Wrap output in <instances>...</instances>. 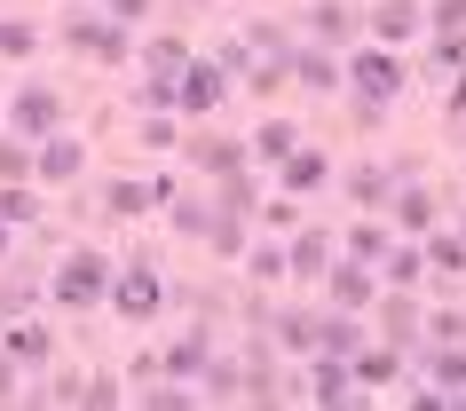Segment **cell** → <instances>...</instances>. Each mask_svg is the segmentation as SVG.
Wrapping results in <instances>:
<instances>
[{"label":"cell","instance_id":"obj_18","mask_svg":"<svg viewBox=\"0 0 466 411\" xmlns=\"http://www.w3.org/2000/svg\"><path fill=\"white\" fill-rule=\"evenodd\" d=\"M111 8H119V16H143V8H150V0H111Z\"/></svg>","mask_w":466,"mask_h":411},{"label":"cell","instance_id":"obj_7","mask_svg":"<svg viewBox=\"0 0 466 411\" xmlns=\"http://www.w3.org/2000/svg\"><path fill=\"white\" fill-rule=\"evenodd\" d=\"M285 182H293V190L324 182V159H317V150H293V159H285Z\"/></svg>","mask_w":466,"mask_h":411},{"label":"cell","instance_id":"obj_11","mask_svg":"<svg viewBox=\"0 0 466 411\" xmlns=\"http://www.w3.org/2000/svg\"><path fill=\"white\" fill-rule=\"evenodd\" d=\"M182 64H190V56H182V40H158V48H150V72H158V79H174Z\"/></svg>","mask_w":466,"mask_h":411},{"label":"cell","instance_id":"obj_15","mask_svg":"<svg viewBox=\"0 0 466 411\" xmlns=\"http://www.w3.org/2000/svg\"><path fill=\"white\" fill-rule=\"evenodd\" d=\"M293 72H300V79H309V87H332V64H324V56H300Z\"/></svg>","mask_w":466,"mask_h":411},{"label":"cell","instance_id":"obj_1","mask_svg":"<svg viewBox=\"0 0 466 411\" xmlns=\"http://www.w3.org/2000/svg\"><path fill=\"white\" fill-rule=\"evenodd\" d=\"M56 301H72V309L103 301V253H72V262L56 269Z\"/></svg>","mask_w":466,"mask_h":411},{"label":"cell","instance_id":"obj_2","mask_svg":"<svg viewBox=\"0 0 466 411\" xmlns=\"http://www.w3.org/2000/svg\"><path fill=\"white\" fill-rule=\"evenodd\" d=\"M79 56H96V64H119L127 56V32L111 25V16H72V32H64Z\"/></svg>","mask_w":466,"mask_h":411},{"label":"cell","instance_id":"obj_16","mask_svg":"<svg viewBox=\"0 0 466 411\" xmlns=\"http://www.w3.org/2000/svg\"><path fill=\"white\" fill-rule=\"evenodd\" d=\"M32 48V25H0V56H25Z\"/></svg>","mask_w":466,"mask_h":411},{"label":"cell","instance_id":"obj_6","mask_svg":"<svg viewBox=\"0 0 466 411\" xmlns=\"http://www.w3.org/2000/svg\"><path fill=\"white\" fill-rule=\"evenodd\" d=\"M332 293H340L348 309H364V301H371V277H364V269H332Z\"/></svg>","mask_w":466,"mask_h":411},{"label":"cell","instance_id":"obj_12","mask_svg":"<svg viewBox=\"0 0 466 411\" xmlns=\"http://www.w3.org/2000/svg\"><path fill=\"white\" fill-rule=\"evenodd\" d=\"M0 174H8V182H25V174H40V167H32L25 143H8V150H0Z\"/></svg>","mask_w":466,"mask_h":411},{"label":"cell","instance_id":"obj_17","mask_svg":"<svg viewBox=\"0 0 466 411\" xmlns=\"http://www.w3.org/2000/svg\"><path fill=\"white\" fill-rule=\"evenodd\" d=\"M317 396H348V364H324V372H317Z\"/></svg>","mask_w":466,"mask_h":411},{"label":"cell","instance_id":"obj_3","mask_svg":"<svg viewBox=\"0 0 466 411\" xmlns=\"http://www.w3.org/2000/svg\"><path fill=\"white\" fill-rule=\"evenodd\" d=\"M8 119H16V135H56V119H64V103H56L48 87L32 79L25 96H16V111H8Z\"/></svg>","mask_w":466,"mask_h":411},{"label":"cell","instance_id":"obj_9","mask_svg":"<svg viewBox=\"0 0 466 411\" xmlns=\"http://www.w3.org/2000/svg\"><path fill=\"white\" fill-rule=\"evenodd\" d=\"M261 159H277V167L293 159V127H285V119H269V127H261Z\"/></svg>","mask_w":466,"mask_h":411},{"label":"cell","instance_id":"obj_13","mask_svg":"<svg viewBox=\"0 0 466 411\" xmlns=\"http://www.w3.org/2000/svg\"><path fill=\"white\" fill-rule=\"evenodd\" d=\"M293 269H300V277H317V269H324V238H300L293 245Z\"/></svg>","mask_w":466,"mask_h":411},{"label":"cell","instance_id":"obj_14","mask_svg":"<svg viewBox=\"0 0 466 411\" xmlns=\"http://www.w3.org/2000/svg\"><path fill=\"white\" fill-rule=\"evenodd\" d=\"M371 25H380V32H388V40H395V32H411V8H403V0H388V8H380Z\"/></svg>","mask_w":466,"mask_h":411},{"label":"cell","instance_id":"obj_5","mask_svg":"<svg viewBox=\"0 0 466 411\" xmlns=\"http://www.w3.org/2000/svg\"><path fill=\"white\" fill-rule=\"evenodd\" d=\"M40 174H48V182H72L79 174V143H48L40 150Z\"/></svg>","mask_w":466,"mask_h":411},{"label":"cell","instance_id":"obj_8","mask_svg":"<svg viewBox=\"0 0 466 411\" xmlns=\"http://www.w3.org/2000/svg\"><path fill=\"white\" fill-rule=\"evenodd\" d=\"M214 96H221V72H190V87H182V103H190V111H214Z\"/></svg>","mask_w":466,"mask_h":411},{"label":"cell","instance_id":"obj_10","mask_svg":"<svg viewBox=\"0 0 466 411\" xmlns=\"http://www.w3.org/2000/svg\"><path fill=\"white\" fill-rule=\"evenodd\" d=\"M356 87H364V96H388V87H395V72L380 64V56H364V64H356Z\"/></svg>","mask_w":466,"mask_h":411},{"label":"cell","instance_id":"obj_4","mask_svg":"<svg viewBox=\"0 0 466 411\" xmlns=\"http://www.w3.org/2000/svg\"><path fill=\"white\" fill-rule=\"evenodd\" d=\"M158 301H167V293H158L150 269H127V277H119V309L127 316H158Z\"/></svg>","mask_w":466,"mask_h":411}]
</instances>
